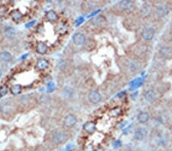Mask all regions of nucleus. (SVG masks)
Listing matches in <instances>:
<instances>
[{
  "instance_id": "obj_22",
  "label": "nucleus",
  "mask_w": 172,
  "mask_h": 151,
  "mask_svg": "<svg viewBox=\"0 0 172 151\" xmlns=\"http://www.w3.org/2000/svg\"><path fill=\"white\" fill-rule=\"evenodd\" d=\"M96 2H93V1H87L83 3V9L84 10H91L93 9L96 6Z\"/></svg>"
},
{
  "instance_id": "obj_20",
  "label": "nucleus",
  "mask_w": 172,
  "mask_h": 151,
  "mask_svg": "<svg viewBox=\"0 0 172 151\" xmlns=\"http://www.w3.org/2000/svg\"><path fill=\"white\" fill-rule=\"evenodd\" d=\"M151 12H152V7H151L150 5L147 3L144 4L142 9H141V13H142V15L143 17H146L149 15Z\"/></svg>"
},
{
  "instance_id": "obj_21",
  "label": "nucleus",
  "mask_w": 172,
  "mask_h": 151,
  "mask_svg": "<svg viewBox=\"0 0 172 151\" xmlns=\"http://www.w3.org/2000/svg\"><path fill=\"white\" fill-rule=\"evenodd\" d=\"M141 63L137 60H132L129 63V69L132 72H137L140 70Z\"/></svg>"
},
{
  "instance_id": "obj_5",
  "label": "nucleus",
  "mask_w": 172,
  "mask_h": 151,
  "mask_svg": "<svg viewBox=\"0 0 172 151\" xmlns=\"http://www.w3.org/2000/svg\"><path fill=\"white\" fill-rule=\"evenodd\" d=\"M147 134H148V131H147L146 128L139 127V128L135 130V134H134V137H135V140L141 141V140H143L145 138Z\"/></svg>"
},
{
  "instance_id": "obj_13",
  "label": "nucleus",
  "mask_w": 172,
  "mask_h": 151,
  "mask_svg": "<svg viewBox=\"0 0 172 151\" xmlns=\"http://www.w3.org/2000/svg\"><path fill=\"white\" fill-rule=\"evenodd\" d=\"M106 21V18L103 15H97L91 20V24L93 26H100L103 25Z\"/></svg>"
},
{
  "instance_id": "obj_8",
  "label": "nucleus",
  "mask_w": 172,
  "mask_h": 151,
  "mask_svg": "<svg viewBox=\"0 0 172 151\" xmlns=\"http://www.w3.org/2000/svg\"><path fill=\"white\" fill-rule=\"evenodd\" d=\"M73 41L76 45H82L85 43L86 37L82 33H76L73 36Z\"/></svg>"
},
{
  "instance_id": "obj_24",
  "label": "nucleus",
  "mask_w": 172,
  "mask_h": 151,
  "mask_svg": "<svg viewBox=\"0 0 172 151\" xmlns=\"http://www.w3.org/2000/svg\"><path fill=\"white\" fill-rule=\"evenodd\" d=\"M10 92L12 93L13 95H18L22 92V86L19 84H15L12 85L10 88Z\"/></svg>"
},
{
  "instance_id": "obj_14",
  "label": "nucleus",
  "mask_w": 172,
  "mask_h": 151,
  "mask_svg": "<svg viewBox=\"0 0 172 151\" xmlns=\"http://www.w3.org/2000/svg\"><path fill=\"white\" fill-rule=\"evenodd\" d=\"M45 18L49 22H57V19H58V15H57L55 11H54V10H50V11H48L46 12V14H45Z\"/></svg>"
},
{
  "instance_id": "obj_1",
  "label": "nucleus",
  "mask_w": 172,
  "mask_h": 151,
  "mask_svg": "<svg viewBox=\"0 0 172 151\" xmlns=\"http://www.w3.org/2000/svg\"><path fill=\"white\" fill-rule=\"evenodd\" d=\"M67 140V134L64 131H56L52 134V140L57 144H62Z\"/></svg>"
},
{
  "instance_id": "obj_25",
  "label": "nucleus",
  "mask_w": 172,
  "mask_h": 151,
  "mask_svg": "<svg viewBox=\"0 0 172 151\" xmlns=\"http://www.w3.org/2000/svg\"><path fill=\"white\" fill-rule=\"evenodd\" d=\"M94 41H92V40H88V41H85V48L87 49V50H93V48L95 47V46H93L92 44H94Z\"/></svg>"
},
{
  "instance_id": "obj_17",
  "label": "nucleus",
  "mask_w": 172,
  "mask_h": 151,
  "mask_svg": "<svg viewBox=\"0 0 172 151\" xmlns=\"http://www.w3.org/2000/svg\"><path fill=\"white\" fill-rule=\"evenodd\" d=\"M5 35L8 39H13L16 36V30L12 27H8L5 30Z\"/></svg>"
},
{
  "instance_id": "obj_9",
  "label": "nucleus",
  "mask_w": 172,
  "mask_h": 151,
  "mask_svg": "<svg viewBox=\"0 0 172 151\" xmlns=\"http://www.w3.org/2000/svg\"><path fill=\"white\" fill-rule=\"evenodd\" d=\"M10 15L12 17V19L17 23L22 22L23 19V14L19 9H14L13 11H12Z\"/></svg>"
},
{
  "instance_id": "obj_23",
  "label": "nucleus",
  "mask_w": 172,
  "mask_h": 151,
  "mask_svg": "<svg viewBox=\"0 0 172 151\" xmlns=\"http://www.w3.org/2000/svg\"><path fill=\"white\" fill-rule=\"evenodd\" d=\"M67 24L64 22H61L59 24H58V27H57V32L58 33L61 34V35H64V34L67 33Z\"/></svg>"
},
{
  "instance_id": "obj_6",
  "label": "nucleus",
  "mask_w": 172,
  "mask_h": 151,
  "mask_svg": "<svg viewBox=\"0 0 172 151\" xmlns=\"http://www.w3.org/2000/svg\"><path fill=\"white\" fill-rule=\"evenodd\" d=\"M119 7L122 11H129L133 9L134 2L130 0H123L119 3Z\"/></svg>"
},
{
  "instance_id": "obj_2",
  "label": "nucleus",
  "mask_w": 172,
  "mask_h": 151,
  "mask_svg": "<svg viewBox=\"0 0 172 151\" xmlns=\"http://www.w3.org/2000/svg\"><path fill=\"white\" fill-rule=\"evenodd\" d=\"M170 12L169 7L168 5L165 3H161L156 7V15L158 19H162L166 16Z\"/></svg>"
},
{
  "instance_id": "obj_12",
  "label": "nucleus",
  "mask_w": 172,
  "mask_h": 151,
  "mask_svg": "<svg viewBox=\"0 0 172 151\" xmlns=\"http://www.w3.org/2000/svg\"><path fill=\"white\" fill-rule=\"evenodd\" d=\"M83 129H84V131H85L87 134H93V133L95 132V131H96V124H95V123H93V122H87V123H86L85 124L83 125Z\"/></svg>"
},
{
  "instance_id": "obj_15",
  "label": "nucleus",
  "mask_w": 172,
  "mask_h": 151,
  "mask_svg": "<svg viewBox=\"0 0 172 151\" xmlns=\"http://www.w3.org/2000/svg\"><path fill=\"white\" fill-rule=\"evenodd\" d=\"M49 66V62L46 59L41 58L38 60V63L36 64V67L39 70H45Z\"/></svg>"
},
{
  "instance_id": "obj_19",
  "label": "nucleus",
  "mask_w": 172,
  "mask_h": 151,
  "mask_svg": "<svg viewBox=\"0 0 172 151\" xmlns=\"http://www.w3.org/2000/svg\"><path fill=\"white\" fill-rule=\"evenodd\" d=\"M12 54L9 52L7 51H1L0 52V60L3 62H9L12 60Z\"/></svg>"
},
{
  "instance_id": "obj_7",
  "label": "nucleus",
  "mask_w": 172,
  "mask_h": 151,
  "mask_svg": "<svg viewBox=\"0 0 172 151\" xmlns=\"http://www.w3.org/2000/svg\"><path fill=\"white\" fill-rule=\"evenodd\" d=\"M142 37L145 41H151L155 36V30L152 28H145L142 31Z\"/></svg>"
},
{
  "instance_id": "obj_10",
  "label": "nucleus",
  "mask_w": 172,
  "mask_h": 151,
  "mask_svg": "<svg viewBox=\"0 0 172 151\" xmlns=\"http://www.w3.org/2000/svg\"><path fill=\"white\" fill-rule=\"evenodd\" d=\"M159 52L163 57L167 58V59H169V58H171L172 57V47H162L160 49Z\"/></svg>"
},
{
  "instance_id": "obj_3",
  "label": "nucleus",
  "mask_w": 172,
  "mask_h": 151,
  "mask_svg": "<svg viewBox=\"0 0 172 151\" xmlns=\"http://www.w3.org/2000/svg\"><path fill=\"white\" fill-rule=\"evenodd\" d=\"M64 125L67 127H73L76 125L77 119V117L73 114H68L64 118Z\"/></svg>"
},
{
  "instance_id": "obj_11",
  "label": "nucleus",
  "mask_w": 172,
  "mask_h": 151,
  "mask_svg": "<svg viewBox=\"0 0 172 151\" xmlns=\"http://www.w3.org/2000/svg\"><path fill=\"white\" fill-rule=\"evenodd\" d=\"M145 99L148 101L152 102V101H155L157 99V94L153 89H148L145 93Z\"/></svg>"
},
{
  "instance_id": "obj_27",
  "label": "nucleus",
  "mask_w": 172,
  "mask_h": 151,
  "mask_svg": "<svg viewBox=\"0 0 172 151\" xmlns=\"http://www.w3.org/2000/svg\"><path fill=\"white\" fill-rule=\"evenodd\" d=\"M2 70H1V68H0V76H2Z\"/></svg>"
},
{
  "instance_id": "obj_4",
  "label": "nucleus",
  "mask_w": 172,
  "mask_h": 151,
  "mask_svg": "<svg viewBox=\"0 0 172 151\" xmlns=\"http://www.w3.org/2000/svg\"><path fill=\"white\" fill-rule=\"evenodd\" d=\"M88 99L93 104H97L99 103L101 99H102V96L100 95V93L97 91L93 90L88 95Z\"/></svg>"
},
{
  "instance_id": "obj_16",
  "label": "nucleus",
  "mask_w": 172,
  "mask_h": 151,
  "mask_svg": "<svg viewBox=\"0 0 172 151\" xmlns=\"http://www.w3.org/2000/svg\"><path fill=\"white\" fill-rule=\"evenodd\" d=\"M48 50V46L44 42H40L36 46V51L39 54H45Z\"/></svg>"
},
{
  "instance_id": "obj_18",
  "label": "nucleus",
  "mask_w": 172,
  "mask_h": 151,
  "mask_svg": "<svg viewBox=\"0 0 172 151\" xmlns=\"http://www.w3.org/2000/svg\"><path fill=\"white\" fill-rule=\"evenodd\" d=\"M149 120V114L145 111H142L138 114V121L140 123L145 124L148 122Z\"/></svg>"
},
{
  "instance_id": "obj_26",
  "label": "nucleus",
  "mask_w": 172,
  "mask_h": 151,
  "mask_svg": "<svg viewBox=\"0 0 172 151\" xmlns=\"http://www.w3.org/2000/svg\"><path fill=\"white\" fill-rule=\"evenodd\" d=\"M8 93V87L6 86H2L0 87V96H6Z\"/></svg>"
}]
</instances>
